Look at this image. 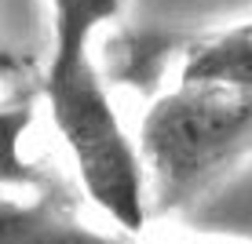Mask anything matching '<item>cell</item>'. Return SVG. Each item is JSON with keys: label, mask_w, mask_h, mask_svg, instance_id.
Instances as JSON below:
<instances>
[{"label": "cell", "mask_w": 252, "mask_h": 244, "mask_svg": "<svg viewBox=\"0 0 252 244\" xmlns=\"http://www.w3.org/2000/svg\"><path fill=\"white\" fill-rule=\"evenodd\" d=\"M252 146V91L230 84H183L143 117L139 153L150 164L154 197L164 212L216 179Z\"/></svg>", "instance_id": "1"}, {"label": "cell", "mask_w": 252, "mask_h": 244, "mask_svg": "<svg viewBox=\"0 0 252 244\" xmlns=\"http://www.w3.org/2000/svg\"><path fill=\"white\" fill-rule=\"evenodd\" d=\"M44 95L51 120L77 164L84 193L125 233H139L146 222L143 157L125 135L106 84L99 81L88 55L73 62H51L44 77Z\"/></svg>", "instance_id": "2"}, {"label": "cell", "mask_w": 252, "mask_h": 244, "mask_svg": "<svg viewBox=\"0 0 252 244\" xmlns=\"http://www.w3.org/2000/svg\"><path fill=\"white\" fill-rule=\"evenodd\" d=\"M0 244H132L125 237H106L81 226L69 212V200L51 190L33 204L0 200Z\"/></svg>", "instance_id": "3"}, {"label": "cell", "mask_w": 252, "mask_h": 244, "mask_svg": "<svg viewBox=\"0 0 252 244\" xmlns=\"http://www.w3.org/2000/svg\"><path fill=\"white\" fill-rule=\"evenodd\" d=\"M183 84H230L252 91V26L194 48L183 66Z\"/></svg>", "instance_id": "4"}, {"label": "cell", "mask_w": 252, "mask_h": 244, "mask_svg": "<svg viewBox=\"0 0 252 244\" xmlns=\"http://www.w3.org/2000/svg\"><path fill=\"white\" fill-rule=\"evenodd\" d=\"M121 11V0H51L55 15V51L51 62H73L88 55V37L95 26L110 22Z\"/></svg>", "instance_id": "5"}, {"label": "cell", "mask_w": 252, "mask_h": 244, "mask_svg": "<svg viewBox=\"0 0 252 244\" xmlns=\"http://www.w3.org/2000/svg\"><path fill=\"white\" fill-rule=\"evenodd\" d=\"M33 124V106L15 102L0 106V186H30L48 190V175L22 157V135Z\"/></svg>", "instance_id": "6"}]
</instances>
